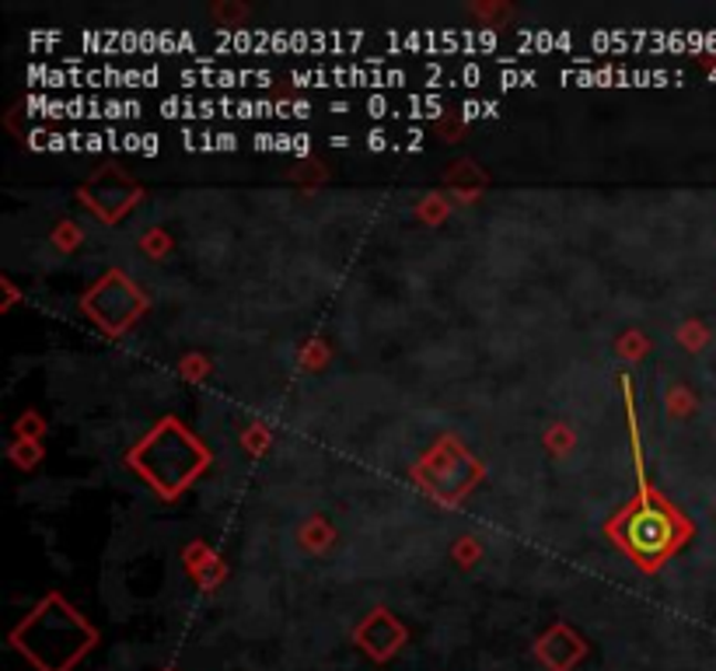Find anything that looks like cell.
<instances>
[{"label":"cell","instance_id":"9","mask_svg":"<svg viewBox=\"0 0 716 671\" xmlns=\"http://www.w3.org/2000/svg\"><path fill=\"white\" fill-rule=\"evenodd\" d=\"M252 144L262 151H294V154H308V147H311L304 133H298V137H290V133H259Z\"/></svg>","mask_w":716,"mask_h":671},{"label":"cell","instance_id":"5","mask_svg":"<svg viewBox=\"0 0 716 671\" xmlns=\"http://www.w3.org/2000/svg\"><path fill=\"white\" fill-rule=\"evenodd\" d=\"M625 535H630L633 549H640V553H661L671 543V522L664 518L661 510L646 507V510H640L636 518L630 522Z\"/></svg>","mask_w":716,"mask_h":671},{"label":"cell","instance_id":"8","mask_svg":"<svg viewBox=\"0 0 716 671\" xmlns=\"http://www.w3.org/2000/svg\"><path fill=\"white\" fill-rule=\"evenodd\" d=\"M183 141H186L189 151H235L238 147L235 133H193V130H183Z\"/></svg>","mask_w":716,"mask_h":671},{"label":"cell","instance_id":"3","mask_svg":"<svg viewBox=\"0 0 716 671\" xmlns=\"http://www.w3.org/2000/svg\"><path fill=\"white\" fill-rule=\"evenodd\" d=\"M290 81L301 84V87H329V84H340V87H402L409 78L406 71H382V66H335V71H294Z\"/></svg>","mask_w":716,"mask_h":671},{"label":"cell","instance_id":"1","mask_svg":"<svg viewBox=\"0 0 716 671\" xmlns=\"http://www.w3.org/2000/svg\"><path fill=\"white\" fill-rule=\"evenodd\" d=\"M388 42L395 50H419V53H489L497 50V35L494 32H388Z\"/></svg>","mask_w":716,"mask_h":671},{"label":"cell","instance_id":"6","mask_svg":"<svg viewBox=\"0 0 716 671\" xmlns=\"http://www.w3.org/2000/svg\"><path fill=\"white\" fill-rule=\"evenodd\" d=\"M183 84L196 87V84H207V87H241V84H256V87H266L273 84V74L270 71H217L214 60L204 63V71H183Z\"/></svg>","mask_w":716,"mask_h":671},{"label":"cell","instance_id":"10","mask_svg":"<svg viewBox=\"0 0 716 671\" xmlns=\"http://www.w3.org/2000/svg\"><path fill=\"white\" fill-rule=\"evenodd\" d=\"M539 78H535V71H513V66H504V74H500V84L504 87H525V84H535Z\"/></svg>","mask_w":716,"mask_h":671},{"label":"cell","instance_id":"7","mask_svg":"<svg viewBox=\"0 0 716 671\" xmlns=\"http://www.w3.org/2000/svg\"><path fill=\"white\" fill-rule=\"evenodd\" d=\"M518 42L521 50H539V53H549V50H559V53H577V35L573 32H518Z\"/></svg>","mask_w":716,"mask_h":671},{"label":"cell","instance_id":"2","mask_svg":"<svg viewBox=\"0 0 716 671\" xmlns=\"http://www.w3.org/2000/svg\"><path fill=\"white\" fill-rule=\"evenodd\" d=\"M29 109H35L32 116H50V120H129L141 116L137 102H98V99H29Z\"/></svg>","mask_w":716,"mask_h":671},{"label":"cell","instance_id":"11","mask_svg":"<svg viewBox=\"0 0 716 671\" xmlns=\"http://www.w3.org/2000/svg\"><path fill=\"white\" fill-rule=\"evenodd\" d=\"M465 120H476V116H497V102H465L461 105Z\"/></svg>","mask_w":716,"mask_h":671},{"label":"cell","instance_id":"4","mask_svg":"<svg viewBox=\"0 0 716 671\" xmlns=\"http://www.w3.org/2000/svg\"><path fill=\"white\" fill-rule=\"evenodd\" d=\"M567 84H667L678 81L671 71H625V66H570L563 71Z\"/></svg>","mask_w":716,"mask_h":671},{"label":"cell","instance_id":"12","mask_svg":"<svg viewBox=\"0 0 716 671\" xmlns=\"http://www.w3.org/2000/svg\"><path fill=\"white\" fill-rule=\"evenodd\" d=\"M367 147L371 151H385V147H392V137H388L385 130H374L371 137H367Z\"/></svg>","mask_w":716,"mask_h":671}]
</instances>
